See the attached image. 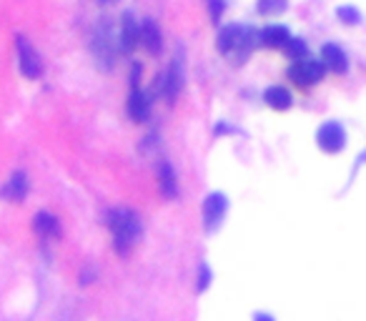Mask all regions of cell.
Returning <instances> with one entry per match:
<instances>
[{
  "instance_id": "19",
  "label": "cell",
  "mask_w": 366,
  "mask_h": 321,
  "mask_svg": "<svg viewBox=\"0 0 366 321\" xmlns=\"http://www.w3.org/2000/svg\"><path fill=\"white\" fill-rule=\"evenodd\" d=\"M289 0H258V13L264 15H278L284 13Z\"/></svg>"
},
{
  "instance_id": "5",
  "label": "cell",
  "mask_w": 366,
  "mask_h": 321,
  "mask_svg": "<svg viewBox=\"0 0 366 321\" xmlns=\"http://www.w3.org/2000/svg\"><path fill=\"white\" fill-rule=\"evenodd\" d=\"M316 143H319V148H321V151H326V154H339V151L344 148V143H346L344 126L337 123V121L324 123L321 128H319V133H316Z\"/></svg>"
},
{
  "instance_id": "12",
  "label": "cell",
  "mask_w": 366,
  "mask_h": 321,
  "mask_svg": "<svg viewBox=\"0 0 366 321\" xmlns=\"http://www.w3.org/2000/svg\"><path fill=\"white\" fill-rule=\"evenodd\" d=\"M289 38H291V33L286 25H266L258 33V43L266 45V48H284L289 43Z\"/></svg>"
},
{
  "instance_id": "6",
  "label": "cell",
  "mask_w": 366,
  "mask_h": 321,
  "mask_svg": "<svg viewBox=\"0 0 366 321\" xmlns=\"http://www.w3.org/2000/svg\"><path fill=\"white\" fill-rule=\"evenodd\" d=\"M183 63H181V51H178V56L173 58V63H171V68L166 71V73L158 78V91H161V95L166 98V101H173L178 93H181L183 88Z\"/></svg>"
},
{
  "instance_id": "2",
  "label": "cell",
  "mask_w": 366,
  "mask_h": 321,
  "mask_svg": "<svg viewBox=\"0 0 366 321\" xmlns=\"http://www.w3.org/2000/svg\"><path fill=\"white\" fill-rule=\"evenodd\" d=\"M201 211H204V228L208 234H213L216 228L223 224L228 213V198L219 191H213L208 196L204 198V206H201Z\"/></svg>"
},
{
  "instance_id": "3",
  "label": "cell",
  "mask_w": 366,
  "mask_h": 321,
  "mask_svg": "<svg viewBox=\"0 0 366 321\" xmlns=\"http://www.w3.org/2000/svg\"><path fill=\"white\" fill-rule=\"evenodd\" d=\"M326 73V68H324L321 60L316 58H304V60H296L291 68H289V78L296 83V86L306 88V86H314L319 80L324 78Z\"/></svg>"
},
{
  "instance_id": "18",
  "label": "cell",
  "mask_w": 366,
  "mask_h": 321,
  "mask_svg": "<svg viewBox=\"0 0 366 321\" xmlns=\"http://www.w3.org/2000/svg\"><path fill=\"white\" fill-rule=\"evenodd\" d=\"M286 53L291 56V60H304L308 58V48H306V40L304 38H289V43L284 45Z\"/></svg>"
},
{
  "instance_id": "8",
  "label": "cell",
  "mask_w": 366,
  "mask_h": 321,
  "mask_svg": "<svg viewBox=\"0 0 366 321\" xmlns=\"http://www.w3.org/2000/svg\"><path fill=\"white\" fill-rule=\"evenodd\" d=\"M138 43L146 48L151 56H158L163 48V36H161V28L156 25V21L146 18V21L138 25Z\"/></svg>"
},
{
  "instance_id": "22",
  "label": "cell",
  "mask_w": 366,
  "mask_h": 321,
  "mask_svg": "<svg viewBox=\"0 0 366 321\" xmlns=\"http://www.w3.org/2000/svg\"><path fill=\"white\" fill-rule=\"evenodd\" d=\"M208 284H211V269L206 263H201V269H198V292L208 289Z\"/></svg>"
},
{
  "instance_id": "17",
  "label": "cell",
  "mask_w": 366,
  "mask_h": 321,
  "mask_svg": "<svg viewBox=\"0 0 366 321\" xmlns=\"http://www.w3.org/2000/svg\"><path fill=\"white\" fill-rule=\"evenodd\" d=\"M241 25H226V28L219 33V40H216V45H219L221 53H231L236 51V43H239V38H241Z\"/></svg>"
},
{
  "instance_id": "11",
  "label": "cell",
  "mask_w": 366,
  "mask_h": 321,
  "mask_svg": "<svg viewBox=\"0 0 366 321\" xmlns=\"http://www.w3.org/2000/svg\"><path fill=\"white\" fill-rule=\"evenodd\" d=\"M33 228H36V234L40 236V239H58L60 236V221L48 211L36 213Z\"/></svg>"
},
{
  "instance_id": "9",
  "label": "cell",
  "mask_w": 366,
  "mask_h": 321,
  "mask_svg": "<svg viewBox=\"0 0 366 321\" xmlns=\"http://www.w3.org/2000/svg\"><path fill=\"white\" fill-rule=\"evenodd\" d=\"M128 116L136 121V123H143L151 116V95L141 88H133L131 95H128Z\"/></svg>"
},
{
  "instance_id": "10",
  "label": "cell",
  "mask_w": 366,
  "mask_h": 321,
  "mask_svg": "<svg viewBox=\"0 0 366 321\" xmlns=\"http://www.w3.org/2000/svg\"><path fill=\"white\" fill-rule=\"evenodd\" d=\"M321 63H324V68H329V71H334V73H346V71H349V58H346V53L341 51L337 43L324 45Z\"/></svg>"
},
{
  "instance_id": "13",
  "label": "cell",
  "mask_w": 366,
  "mask_h": 321,
  "mask_svg": "<svg viewBox=\"0 0 366 321\" xmlns=\"http://www.w3.org/2000/svg\"><path fill=\"white\" fill-rule=\"evenodd\" d=\"M93 48L101 63H106V60H108V66L113 63V33H110L108 25H101V28H98Z\"/></svg>"
},
{
  "instance_id": "14",
  "label": "cell",
  "mask_w": 366,
  "mask_h": 321,
  "mask_svg": "<svg viewBox=\"0 0 366 321\" xmlns=\"http://www.w3.org/2000/svg\"><path fill=\"white\" fill-rule=\"evenodd\" d=\"M158 186H161L163 196L166 198H176L178 196V181H176V171L169 160L158 163Z\"/></svg>"
},
{
  "instance_id": "7",
  "label": "cell",
  "mask_w": 366,
  "mask_h": 321,
  "mask_svg": "<svg viewBox=\"0 0 366 321\" xmlns=\"http://www.w3.org/2000/svg\"><path fill=\"white\" fill-rule=\"evenodd\" d=\"M28 191H30L28 174H25V171H13V174H10V178L5 181V186L0 189V196L5 198V201L21 204L23 198L28 196Z\"/></svg>"
},
{
  "instance_id": "15",
  "label": "cell",
  "mask_w": 366,
  "mask_h": 321,
  "mask_svg": "<svg viewBox=\"0 0 366 321\" xmlns=\"http://www.w3.org/2000/svg\"><path fill=\"white\" fill-rule=\"evenodd\" d=\"M118 40H121V48H123L125 53H131L136 45H138V23L133 21V15H123V23H121V36H118Z\"/></svg>"
},
{
  "instance_id": "16",
  "label": "cell",
  "mask_w": 366,
  "mask_h": 321,
  "mask_svg": "<svg viewBox=\"0 0 366 321\" xmlns=\"http://www.w3.org/2000/svg\"><path fill=\"white\" fill-rule=\"evenodd\" d=\"M264 101L266 106H271V108L276 110H286V108H291V93L286 91L284 86H271V88H266V93H264Z\"/></svg>"
},
{
  "instance_id": "4",
  "label": "cell",
  "mask_w": 366,
  "mask_h": 321,
  "mask_svg": "<svg viewBox=\"0 0 366 321\" xmlns=\"http://www.w3.org/2000/svg\"><path fill=\"white\" fill-rule=\"evenodd\" d=\"M15 45H18V66H21V73L30 80L40 78V73H43V63H40V56H38V51L30 45L28 38L18 36L15 38Z\"/></svg>"
},
{
  "instance_id": "23",
  "label": "cell",
  "mask_w": 366,
  "mask_h": 321,
  "mask_svg": "<svg viewBox=\"0 0 366 321\" xmlns=\"http://www.w3.org/2000/svg\"><path fill=\"white\" fill-rule=\"evenodd\" d=\"M254 321H276V319H273L271 314H266V311H256V314H254Z\"/></svg>"
},
{
  "instance_id": "1",
  "label": "cell",
  "mask_w": 366,
  "mask_h": 321,
  "mask_svg": "<svg viewBox=\"0 0 366 321\" xmlns=\"http://www.w3.org/2000/svg\"><path fill=\"white\" fill-rule=\"evenodd\" d=\"M108 228L113 234V246L121 256H125L141 239L143 224L133 209H113L108 211Z\"/></svg>"
},
{
  "instance_id": "21",
  "label": "cell",
  "mask_w": 366,
  "mask_h": 321,
  "mask_svg": "<svg viewBox=\"0 0 366 321\" xmlns=\"http://www.w3.org/2000/svg\"><path fill=\"white\" fill-rule=\"evenodd\" d=\"M208 3V10H211V21L219 23L223 10H226V0H206Z\"/></svg>"
},
{
  "instance_id": "20",
  "label": "cell",
  "mask_w": 366,
  "mask_h": 321,
  "mask_svg": "<svg viewBox=\"0 0 366 321\" xmlns=\"http://www.w3.org/2000/svg\"><path fill=\"white\" fill-rule=\"evenodd\" d=\"M337 15L341 18V23H349V25H359L361 21V13L354 5H341L337 10Z\"/></svg>"
}]
</instances>
